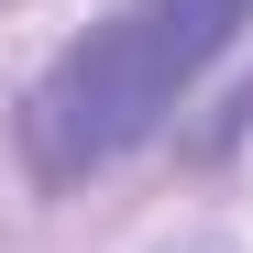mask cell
Segmentation results:
<instances>
[{"instance_id": "1", "label": "cell", "mask_w": 253, "mask_h": 253, "mask_svg": "<svg viewBox=\"0 0 253 253\" xmlns=\"http://www.w3.org/2000/svg\"><path fill=\"white\" fill-rule=\"evenodd\" d=\"M242 22H253V0H121L110 22H88L11 110L22 176L33 187H77L110 154L154 143L176 121V99L198 88V66L242 44Z\"/></svg>"}, {"instance_id": "2", "label": "cell", "mask_w": 253, "mask_h": 253, "mask_svg": "<svg viewBox=\"0 0 253 253\" xmlns=\"http://www.w3.org/2000/svg\"><path fill=\"white\" fill-rule=\"evenodd\" d=\"M242 132H253V77H242V99L220 110V143H242Z\"/></svg>"}]
</instances>
